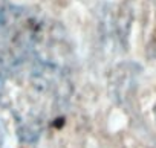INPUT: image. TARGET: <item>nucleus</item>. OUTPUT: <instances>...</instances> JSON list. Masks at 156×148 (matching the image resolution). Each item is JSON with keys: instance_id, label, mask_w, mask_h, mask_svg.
<instances>
[{"instance_id": "f257e3e1", "label": "nucleus", "mask_w": 156, "mask_h": 148, "mask_svg": "<svg viewBox=\"0 0 156 148\" xmlns=\"http://www.w3.org/2000/svg\"><path fill=\"white\" fill-rule=\"evenodd\" d=\"M46 38L25 50L5 55L0 70V104L11 110L20 136L26 140L35 139L69 98L64 72L54 58L43 53Z\"/></svg>"}, {"instance_id": "f03ea898", "label": "nucleus", "mask_w": 156, "mask_h": 148, "mask_svg": "<svg viewBox=\"0 0 156 148\" xmlns=\"http://www.w3.org/2000/svg\"><path fill=\"white\" fill-rule=\"evenodd\" d=\"M154 119H156V104H154Z\"/></svg>"}]
</instances>
